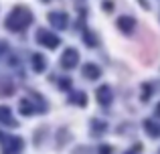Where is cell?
Masks as SVG:
<instances>
[{
    "instance_id": "obj_1",
    "label": "cell",
    "mask_w": 160,
    "mask_h": 154,
    "mask_svg": "<svg viewBox=\"0 0 160 154\" xmlns=\"http://www.w3.org/2000/svg\"><path fill=\"white\" fill-rule=\"evenodd\" d=\"M32 20L31 12L27 10L24 6H16L14 10L10 12V16L6 18V27L10 31H22L24 27H28V22Z\"/></svg>"
},
{
    "instance_id": "obj_2",
    "label": "cell",
    "mask_w": 160,
    "mask_h": 154,
    "mask_svg": "<svg viewBox=\"0 0 160 154\" xmlns=\"http://www.w3.org/2000/svg\"><path fill=\"white\" fill-rule=\"evenodd\" d=\"M75 63H77V53L73 49H67L65 55H63V65L65 67H75Z\"/></svg>"
},
{
    "instance_id": "obj_3",
    "label": "cell",
    "mask_w": 160,
    "mask_h": 154,
    "mask_svg": "<svg viewBox=\"0 0 160 154\" xmlns=\"http://www.w3.org/2000/svg\"><path fill=\"white\" fill-rule=\"evenodd\" d=\"M39 41L41 43H45V45H51V47H55V45L59 43L57 41V37H53V35H49L47 31H43V32H39Z\"/></svg>"
},
{
    "instance_id": "obj_4",
    "label": "cell",
    "mask_w": 160,
    "mask_h": 154,
    "mask_svg": "<svg viewBox=\"0 0 160 154\" xmlns=\"http://www.w3.org/2000/svg\"><path fill=\"white\" fill-rule=\"evenodd\" d=\"M118 24H120V28H122V31H126V32H128L130 28L134 27V20H132V18H128V16H124V18H120V20H118Z\"/></svg>"
},
{
    "instance_id": "obj_5",
    "label": "cell",
    "mask_w": 160,
    "mask_h": 154,
    "mask_svg": "<svg viewBox=\"0 0 160 154\" xmlns=\"http://www.w3.org/2000/svg\"><path fill=\"white\" fill-rule=\"evenodd\" d=\"M51 20L57 24V27H65V24H67V18L61 14V12H55V14H51Z\"/></svg>"
},
{
    "instance_id": "obj_6",
    "label": "cell",
    "mask_w": 160,
    "mask_h": 154,
    "mask_svg": "<svg viewBox=\"0 0 160 154\" xmlns=\"http://www.w3.org/2000/svg\"><path fill=\"white\" fill-rule=\"evenodd\" d=\"M85 73H87L89 77H98V75H99V71H98L95 67H91V65H87V67H85Z\"/></svg>"
},
{
    "instance_id": "obj_7",
    "label": "cell",
    "mask_w": 160,
    "mask_h": 154,
    "mask_svg": "<svg viewBox=\"0 0 160 154\" xmlns=\"http://www.w3.org/2000/svg\"><path fill=\"white\" fill-rule=\"evenodd\" d=\"M35 67L39 69V71L43 69V57H41V55H35Z\"/></svg>"
}]
</instances>
